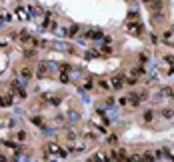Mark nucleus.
Wrapping results in <instances>:
<instances>
[{
    "label": "nucleus",
    "instance_id": "9",
    "mask_svg": "<svg viewBox=\"0 0 174 162\" xmlns=\"http://www.w3.org/2000/svg\"><path fill=\"white\" fill-rule=\"evenodd\" d=\"M142 160L152 162V160H156V158H154V154H152V152H144V154H142Z\"/></svg>",
    "mask_w": 174,
    "mask_h": 162
},
{
    "label": "nucleus",
    "instance_id": "12",
    "mask_svg": "<svg viewBox=\"0 0 174 162\" xmlns=\"http://www.w3.org/2000/svg\"><path fill=\"white\" fill-rule=\"evenodd\" d=\"M160 94H162V96H172L174 92L170 90V88H162V90H160Z\"/></svg>",
    "mask_w": 174,
    "mask_h": 162
},
{
    "label": "nucleus",
    "instance_id": "15",
    "mask_svg": "<svg viewBox=\"0 0 174 162\" xmlns=\"http://www.w3.org/2000/svg\"><path fill=\"white\" fill-rule=\"evenodd\" d=\"M128 16H130V20H136V18H138V14H136V12H130Z\"/></svg>",
    "mask_w": 174,
    "mask_h": 162
},
{
    "label": "nucleus",
    "instance_id": "14",
    "mask_svg": "<svg viewBox=\"0 0 174 162\" xmlns=\"http://www.w3.org/2000/svg\"><path fill=\"white\" fill-rule=\"evenodd\" d=\"M108 144H116V136H108Z\"/></svg>",
    "mask_w": 174,
    "mask_h": 162
},
{
    "label": "nucleus",
    "instance_id": "2",
    "mask_svg": "<svg viewBox=\"0 0 174 162\" xmlns=\"http://www.w3.org/2000/svg\"><path fill=\"white\" fill-rule=\"evenodd\" d=\"M14 14H16V18H18V20H28V10L22 6V4H16Z\"/></svg>",
    "mask_w": 174,
    "mask_h": 162
},
{
    "label": "nucleus",
    "instance_id": "6",
    "mask_svg": "<svg viewBox=\"0 0 174 162\" xmlns=\"http://www.w3.org/2000/svg\"><path fill=\"white\" fill-rule=\"evenodd\" d=\"M86 36H88V38H92V40H94V38H96V40H98V38H104V34H102L100 30H90Z\"/></svg>",
    "mask_w": 174,
    "mask_h": 162
},
{
    "label": "nucleus",
    "instance_id": "8",
    "mask_svg": "<svg viewBox=\"0 0 174 162\" xmlns=\"http://www.w3.org/2000/svg\"><path fill=\"white\" fill-rule=\"evenodd\" d=\"M90 160H98V162H100V160H108V158H106V154H102V152H96V154H92V158H90Z\"/></svg>",
    "mask_w": 174,
    "mask_h": 162
},
{
    "label": "nucleus",
    "instance_id": "10",
    "mask_svg": "<svg viewBox=\"0 0 174 162\" xmlns=\"http://www.w3.org/2000/svg\"><path fill=\"white\" fill-rule=\"evenodd\" d=\"M162 116H164V118H172L174 112L170 110V108H164V110H162Z\"/></svg>",
    "mask_w": 174,
    "mask_h": 162
},
{
    "label": "nucleus",
    "instance_id": "13",
    "mask_svg": "<svg viewBox=\"0 0 174 162\" xmlns=\"http://www.w3.org/2000/svg\"><path fill=\"white\" fill-rule=\"evenodd\" d=\"M152 112H150V110H148V112H146V114H144V120H148V122H150V120H152Z\"/></svg>",
    "mask_w": 174,
    "mask_h": 162
},
{
    "label": "nucleus",
    "instance_id": "1",
    "mask_svg": "<svg viewBox=\"0 0 174 162\" xmlns=\"http://www.w3.org/2000/svg\"><path fill=\"white\" fill-rule=\"evenodd\" d=\"M48 154H50V156H56V158H66V150L62 148L60 144L50 142V144H48Z\"/></svg>",
    "mask_w": 174,
    "mask_h": 162
},
{
    "label": "nucleus",
    "instance_id": "16",
    "mask_svg": "<svg viewBox=\"0 0 174 162\" xmlns=\"http://www.w3.org/2000/svg\"><path fill=\"white\" fill-rule=\"evenodd\" d=\"M146 60H148V56H146V54H140V62H142V64H144Z\"/></svg>",
    "mask_w": 174,
    "mask_h": 162
},
{
    "label": "nucleus",
    "instance_id": "4",
    "mask_svg": "<svg viewBox=\"0 0 174 162\" xmlns=\"http://www.w3.org/2000/svg\"><path fill=\"white\" fill-rule=\"evenodd\" d=\"M126 28H128L132 34H142V30H144V28H142V24H138V22H128Z\"/></svg>",
    "mask_w": 174,
    "mask_h": 162
},
{
    "label": "nucleus",
    "instance_id": "3",
    "mask_svg": "<svg viewBox=\"0 0 174 162\" xmlns=\"http://www.w3.org/2000/svg\"><path fill=\"white\" fill-rule=\"evenodd\" d=\"M124 82H126L124 76H112V78H110V86H112L114 90H118V88L124 86Z\"/></svg>",
    "mask_w": 174,
    "mask_h": 162
},
{
    "label": "nucleus",
    "instance_id": "7",
    "mask_svg": "<svg viewBox=\"0 0 174 162\" xmlns=\"http://www.w3.org/2000/svg\"><path fill=\"white\" fill-rule=\"evenodd\" d=\"M46 72H48V68H46V64H44V62H40V66H38V78H44V76H46Z\"/></svg>",
    "mask_w": 174,
    "mask_h": 162
},
{
    "label": "nucleus",
    "instance_id": "11",
    "mask_svg": "<svg viewBox=\"0 0 174 162\" xmlns=\"http://www.w3.org/2000/svg\"><path fill=\"white\" fill-rule=\"evenodd\" d=\"M22 76H24V78H30V76H32V72H30V68H28V66L22 68Z\"/></svg>",
    "mask_w": 174,
    "mask_h": 162
},
{
    "label": "nucleus",
    "instance_id": "5",
    "mask_svg": "<svg viewBox=\"0 0 174 162\" xmlns=\"http://www.w3.org/2000/svg\"><path fill=\"white\" fill-rule=\"evenodd\" d=\"M14 100V94H2L0 96V106H10Z\"/></svg>",
    "mask_w": 174,
    "mask_h": 162
}]
</instances>
